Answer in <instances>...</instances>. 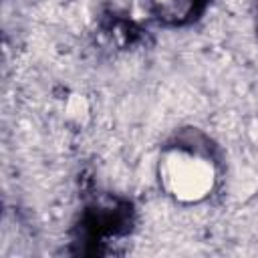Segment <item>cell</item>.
I'll return each instance as SVG.
<instances>
[{"mask_svg":"<svg viewBox=\"0 0 258 258\" xmlns=\"http://www.w3.org/2000/svg\"><path fill=\"white\" fill-rule=\"evenodd\" d=\"M155 179L161 194L177 206L208 202L220 183L216 157L191 143H167L155 159Z\"/></svg>","mask_w":258,"mask_h":258,"instance_id":"1","label":"cell"},{"mask_svg":"<svg viewBox=\"0 0 258 258\" xmlns=\"http://www.w3.org/2000/svg\"><path fill=\"white\" fill-rule=\"evenodd\" d=\"M56 111L60 113L64 123L75 127V129H83L91 119V103H89V99L85 95H81L77 91L67 93L60 99Z\"/></svg>","mask_w":258,"mask_h":258,"instance_id":"2","label":"cell"},{"mask_svg":"<svg viewBox=\"0 0 258 258\" xmlns=\"http://www.w3.org/2000/svg\"><path fill=\"white\" fill-rule=\"evenodd\" d=\"M204 0H147L149 8L165 22L179 24L185 22L196 10L202 6Z\"/></svg>","mask_w":258,"mask_h":258,"instance_id":"3","label":"cell"},{"mask_svg":"<svg viewBox=\"0 0 258 258\" xmlns=\"http://www.w3.org/2000/svg\"><path fill=\"white\" fill-rule=\"evenodd\" d=\"M256 4H258V0H256Z\"/></svg>","mask_w":258,"mask_h":258,"instance_id":"4","label":"cell"}]
</instances>
